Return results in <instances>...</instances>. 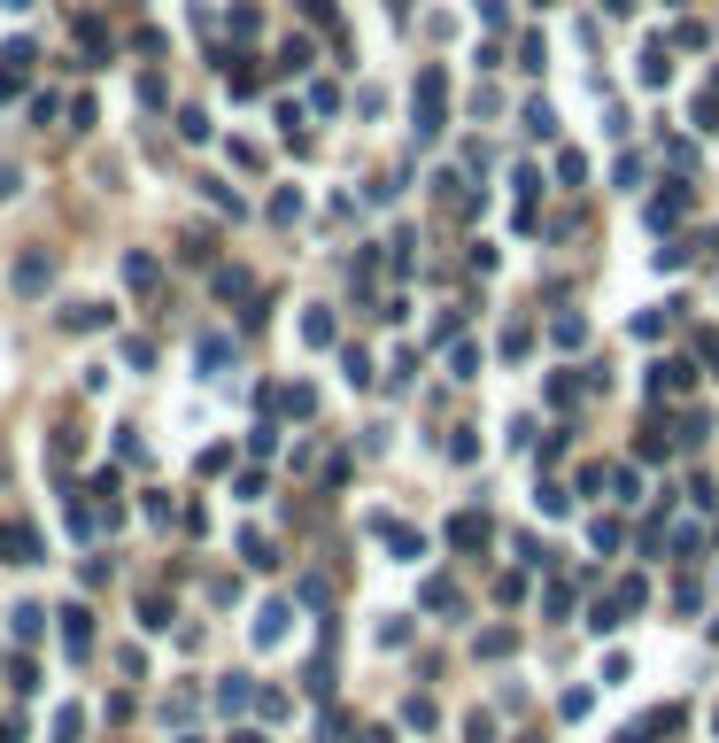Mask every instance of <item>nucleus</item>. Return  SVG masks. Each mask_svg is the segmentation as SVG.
Wrapping results in <instances>:
<instances>
[{
    "label": "nucleus",
    "instance_id": "obj_6",
    "mask_svg": "<svg viewBox=\"0 0 719 743\" xmlns=\"http://www.w3.org/2000/svg\"><path fill=\"white\" fill-rule=\"evenodd\" d=\"M518 124H526V140H549V132H557V117H549V101H526V109H518Z\"/></svg>",
    "mask_w": 719,
    "mask_h": 743
},
{
    "label": "nucleus",
    "instance_id": "obj_19",
    "mask_svg": "<svg viewBox=\"0 0 719 743\" xmlns=\"http://www.w3.org/2000/svg\"><path fill=\"white\" fill-rule=\"evenodd\" d=\"M364 743H395V736H387V728H372V736H364Z\"/></svg>",
    "mask_w": 719,
    "mask_h": 743
},
{
    "label": "nucleus",
    "instance_id": "obj_10",
    "mask_svg": "<svg viewBox=\"0 0 719 743\" xmlns=\"http://www.w3.org/2000/svg\"><path fill=\"white\" fill-rule=\"evenodd\" d=\"M549 47H542V39H534V31H526V39H518V70H526V78H534V70H549Z\"/></svg>",
    "mask_w": 719,
    "mask_h": 743
},
{
    "label": "nucleus",
    "instance_id": "obj_1",
    "mask_svg": "<svg viewBox=\"0 0 719 743\" xmlns=\"http://www.w3.org/2000/svg\"><path fill=\"white\" fill-rule=\"evenodd\" d=\"M441 117H449V78H441V70H418V124H410V132H418V140H433V132H441Z\"/></svg>",
    "mask_w": 719,
    "mask_h": 743
},
{
    "label": "nucleus",
    "instance_id": "obj_2",
    "mask_svg": "<svg viewBox=\"0 0 719 743\" xmlns=\"http://www.w3.org/2000/svg\"><path fill=\"white\" fill-rule=\"evenodd\" d=\"M689 186L681 179H665V194H650V209H642V217H650V233H673V225H681V217H689Z\"/></svg>",
    "mask_w": 719,
    "mask_h": 743
},
{
    "label": "nucleus",
    "instance_id": "obj_9",
    "mask_svg": "<svg viewBox=\"0 0 719 743\" xmlns=\"http://www.w3.org/2000/svg\"><path fill=\"white\" fill-rule=\"evenodd\" d=\"M302 341H310V349H325V341H333V310H310V318H302Z\"/></svg>",
    "mask_w": 719,
    "mask_h": 743
},
{
    "label": "nucleus",
    "instance_id": "obj_15",
    "mask_svg": "<svg viewBox=\"0 0 719 743\" xmlns=\"http://www.w3.org/2000/svg\"><path fill=\"white\" fill-rule=\"evenodd\" d=\"M549 333H557L565 349H580V341H588V326H580V310H573V318H557V326H549Z\"/></svg>",
    "mask_w": 719,
    "mask_h": 743
},
{
    "label": "nucleus",
    "instance_id": "obj_11",
    "mask_svg": "<svg viewBox=\"0 0 719 743\" xmlns=\"http://www.w3.org/2000/svg\"><path fill=\"white\" fill-rule=\"evenodd\" d=\"M62 643H70V651H86V643H93V627H86V612H62Z\"/></svg>",
    "mask_w": 719,
    "mask_h": 743
},
{
    "label": "nucleus",
    "instance_id": "obj_5",
    "mask_svg": "<svg viewBox=\"0 0 719 743\" xmlns=\"http://www.w3.org/2000/svg\"><path fill=\"white\" fill-rule=\"evenodd\" d=\"M47 279H55V264H47V256H24V264H16V295H39Z\"/></svg>",
    "mask_w": 719,
    "mask_h": 743
},
{
    "label": "nucleus",
    "instance_id": "obj_12",
    "mask_svg": "<svg viewBox=\"0 0 719 743\" xmlns=\"http://www.w3.org/2000/svg\"><path fill=\"white\" fill-rule=\"evenodd\" d=\"M611 179L627 186V194H642V179H650V171H642V155H619V171H611Z\"/></svg>",
    "mask_w": 719,
    "mask_h": 743
},
{
    "label": "nucleus",
    "instance_id": "obj_13",
    "mask_svg": "<svg viewBox=\"0 0 719 743\" xmlns=\"http://www.w3.org/2000/svg\"><path fill=\"white\" fill-rule=\"evenodd\" d=\"M650 387H658V395H673V387H689V364H658V372H650Z\"/></svg>",
    "mask_w": 719,
    "mask_h": 743
},
{
    "label": "nucleus",
    "instance_id": "obj_8",
    "mask_svg": "<svg viewBox=\"0 0 719 743\" xmlns=\"http://www.w3.org/2000/svg\"><path fill=\"white\" fill-rule=\"evenodd\" d=\"M665 78H673V55H665V47H650V55H642V86H665Z\"/></svg>",
    "mask_w": 719,
    "mask_h": 743
},
{
    "label": "nucleus",
    "instance_id": "obj_14",
    "mask_svg": "<svg viewBox=\"0 0 719 743\" xmlns=\"http://www.w3.org/2000/svg\"><path fill=\"white\" fill-rule=\"evenodd\" d=\"M124 279H132V287H155V256H124Z\"/></svg>",
    "mask_w": 719,
    "mask_h": 743
},
{
    "label": "nucleus",
    "instance_id": "obj_7",
    "mask_svg": "<svg viewBox=\"0 0 719 743\" xmlns=\"http://www.w3.org/2000/svg\"><path fill=\"white\" fill-rule=\"evenodd\" d=\"M287 635V604H263V620H256V643H279Z\"/></svg>",
    "mask_w": 719,
    "mask_h": 743
},
{
    "label": "nucleus",
    "instance_id": "obj_3",
    "mask_svg": "<svg viewBox=\"0 0 719 743\" xmlns=\"http://www.w3.org/2000/svg\"><path fill=\"white\" fill-rule=\"evenodd\" d=\"M379 542H387L395 558H418V550H426V535H418V527H395V519H379Z\"/></svg>",
    "mask_w": 719,
    "mask_h": 743
},
{
    "label": "nucleus",
    "instance_id": "obj_17",
    "mask_svg": "<svg viewBox=\"0 0 719 743\" xmlns=\"http://www.w3.org/2000/svg\"><path fill=\"white\" fill-rule=\"evenodd\" d=\"M8 194H16V171H8V163H0V202H8Z\"/></svg>",
    "mask_w": 719,
    "mask_h": 743
},
{
    "label": "nucleus",
    "instance_id": "obj_4",
    "mask_svg": "<svg viewBox=\"0 0 719 743\" xmlns=\"http://www.w3.org/2000/svg\"><path fill=\"white\" fill-rule=\"evenodd\" d=\"M449 542H457V550H488V519H480V511H464L457 527H449Z\"/></svg>",
    "mask_w": 719,
    "mask_h": 743
},
{
    "label": "nucleus",
    "instance_id": "obj_16",
    "mask_svg": "<svg viewBox=\"0 0 719 743\" xmlns=\"http://www.w3.org/2000/svg\"><path fill=\"white\" fill-rule=\"evenodd\" d=\"M240 558H248V565H279V558H271V542H263V535H240Z\"/></svg>",
    "mask_w": 719,
    "mask_h": 743
},
{
    "label": "nucleus",
    "instance_id": "obj_18",
    "mask_svg": "<svg viewBox=\"0 0 719 743\" xmlns=\"http://www.w3.org/2000/svg\"><path fill=\"white\" fill-rule=\"evenodd\" d=\"M604 8H611V16H634V0H604Z\"/></svg>",
    "mask_w": 719,
    "mask_h": 743
}]
</instances>
